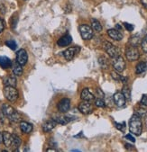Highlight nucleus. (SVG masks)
Listing matches in <instances>:
<instances>
[{
	"label": "nucleus",
	"mask_w": 147,
	"mask_h": 152,
	"mask_svg": "<svg viewBox=\"0 0 147 152\" xmlns=\"http://www.w3.org/2000/svg\"><path fill=\"white\" fill-rule=\"evenodd\" d=\"M129 131L131 133L135 135H141L143 132V123L141 116L137 113H135L132 115V117L129 120Z\"/></svg>",
	"instance_id": "f257e3e1"
},
{
	"label": "nucleus",
	"mask_w": 147,
	"mask_h": 152,
	"mask_svg": "<svg viewBox=\"0 0 147 152\" xmlns=\"http://www.w3.org/2000/svg\"><path fill=\"white\" fill-rule=\"evenodd\" d=\"M4 95L9 102H15L18 98V91L15 86H6L4 88Z\"/></svg>",
	"instance_id": "f03ea898"
},
{
	"label": "nucleus",
	"mask_w": 147,
	"mask_h": 152,
	"mask_svg": "<svg viewBox=\"0 0 147 152\" xmlns=\"http://www.w3.org/2000/svg\"><path fill=\"white\" fill-rule=\"evenodd\" d=\"M103 49L108 54V56L111 57L112 58L120 55V50L117 48L116 46L113 45L109 42H103Z\"/></svg>",
	"instance_id": "7ed1b4c3"
},
{
	"label": "nucleus",
	"mask_w": 147,
	"mask_h": 152,
	"mask_svg": "<svg viewBox=\"0 0 147 152\" xmlns=\"http://www.w3.org/2000/svg\"><path fill=\"white\" fill-rule=\"evenodd\" d=\"M126 57L129 61H135L137 60L140 57L139 50L136 46L134 45H128L126 49Z\"/></svg>",
	"instance_id": "20e7f679"
},
{
	"label": "nucleus",
	"mask_w": 147,
	"mask_h": 152,
	"mask_svg": "<svg viewBox=\"0 0 147 152\" xmlns=\"http://www.w3.org/2000/svg\"><path fill=\"white\" fill-rule=\"evenodd\" d=\"M79 33L83 40H90L93 37V29L87 24H81L79 26Z\"/></svg>",
	"instance_id": "39448f33"
},
{
	"label": "nucleus",
	"mask_w": 147,
	"mask_h": 152,
	"mask_svg": "<svg viewBox=\"0 0 147 152\" xmlns=\"http://www.w3.org/2000/svg\"><path fill=\"white\" fill-rule=\"evenodd\" d=\"M113 67L116 72H123L126 69V61L123 57L120 55L115 58H113Z\"/></svg>",
	"instance_id": "423d86ee"
},
{
	"label": "nucleus",
	"mask_w": 147,
	"mask_h": 152,
	"mask_svg": "<svg viewBox=\"0 0 147 152\" xmlns=\"http://www.w3.org/2000/svg\"><path fill=\"white\" fill-rule=\"evenodd\" d=\"M79 111L82 113V114H90L92 113L93 111V107L92 104H90V101H82L81 103H79Z\"/></svg>",
	"instance_id": "0eeeda50"
},
{
	"label": "nucleus",
	"mask_w": 147,
	"mask_h": 152,
	"mask_svg": "<svg viewBox=\"0 0 147 152\" xmlns=\"http://www.w3.org/2000/svg\"><path fill=\"white\" fill-rule=\"evenodd\" d=\"M27 60H28V55H27L26 50L24 49L19 50L16 52V62L24 66L27 63Z\"/></svg>",
	"instance_id": "6e6552de"
},
{
	"label": "nucleus",
	"mask_w": 147,
	"mask_h": 152,
	"mask_svg": "<svg viewBox=\"0 0 147 152\" xmlns=\"http://www.w3.org/2000/svg\"><path fill=\"white\" fill-rule=\"evenodd\" d=\"M80 50L79 47H70L63 52V56L67 60H71L76 54H78Z\"/></svg>",
	"instance_id": "1a4fd4ad"
},
{
	"label": "nucleus",
	"mask_w": 147,
	"mask_h": 152,
	"mask_svg": "<svg viewBox=\"0 0 147 152\" xmlns=\"http://www.w3.org/2000/svg\"><path fill=\"white\" fill-rule=\"evenodd\" d=\"M113 99H114V102H115L116 106H118V107L125 106L126 99V97H125V96L123 95L122 92H116L113 96Z\"/></svg>",
	"instance_id": "9d476101"
},
{
	"label": "nucleus",
	"mask_w": 147,
	"mask_h": 152,
	"mask_svg": "<svg viewBox=\"0 0 147 152\" xmlns=\"http://www.w3.org/2000/svg\"><path fill=\"white\" fill-rule=\"evenodd\" d=\"M57 107L61 113H67L71 108V100L68 98H63L58 103Z\"/></svg>",
	"instance_id": "9b49d317"
},
{
	"label": "nucleus",
	"mask_w": 147,
	"mask_h": 152,
	"mask_svg": "<svg viewBox=\"0 0 147 152\" xmlns=\"http://www.w3.org/2000/svg\"><path fill=\"white\" fill-rule=\"evenodd\" d=\"M108 36L115 41H121L123 39V34L116 29H109L107 31Z\"/></svg>",
	"instance_id": "f8f14e48"
},
{
	"label": "nucleus",
	"mask_w": 147,
	"mask_h": 152,
	"mask_svg": "<svg viewBox=\"0 0 147 152\" xmlns=\"http://www.w3.org/2000/svg\"><path fill=\"white\" fill-rule=\"evenodd\" d=\"M71 42H72L71 36L69 35V34H66V35L61 37L60 39L58 40L57 44L60 47H67V46H69L71 43Z\"/></svg>",
	"instance_id": "ddd939ff"
},
{
	"label": "nucleus",
	"mask_w": 147,
	"mask_h": 152,
	"mask_svg": "<svg viewBox=\"0 0 147 152\" xmlns=\"http://www.w3.org/2000/svg\"><path fill=\"white\" fill-rule=\"evenodd\" d=\"M80 97L84 101H90V102L95 99L94 95L90 92L89 88H84L82 90V92L80 94Z\"/></svg>",
	"instance_id": "4468645a"
},
{
	"label": "nucleus",
	"mask_w": 147,
	"mask_h": 152,
	"mask_svg": "<svg viewBox=\"0 0 147 152\" xmlns=\"http://www.w3.org/2000/svg\"><path fill=\"white\" fill-rule=\"evenodd\" d=\"M56 124H56V121L54 120L47 121H45V123L43 124V131L44 132H51L55 128Z\"/></svg>",
	"instance_id": "2eb2a0df"
},
{
	"label": "nucleus",
	"mask_w": 147,
	"mask_h": 152,
	"mask_svg": "<svg viewBox=\"0 0 147 152\" xmlns=\"http://www.w3.org/2000/svg\"><path fill=\"white\" fill-rule=\"evenodd\" d=\"M4 82V85L5 86H16V84H17V80H16V77L15 76H13V75H10V76H7L4 78L3 80Z\"/></svg>",
	"instance_id": "dca6fc26"
},
{
	"label": "nucleus",
	"mask_w": 147,
	"mask_h": 152,
	"mask_svg": "<svg viewBox=\"0 0 147 152\" xmlns=\"http://www.w3.org/2000/svg\"><path fill=\"white\" fill-rule=\"evenodd\" d=\"M12 66L11 59L6 56H0V67L3 69H9Z\"/></svg>",
	"instance_id": "f3484780"
},
{
	"label": "nucleus",
	"mask_w": 147,
	"mask_h": 152,
	"mask_svg": "<svg viewBox=\"0 0 147 152\" xmlns=\"http://www.w3.org/2000/svg\"><path fill=\"white\" fill-rule=\"evenodd\" d=\"M20 129L24 133H30L33 131V125L27 121H21L20 123Z\"/></svg>",
	"instance_id": "a211bd4d"
},
{
	"label": "nucleus",
	"mask_w": 147,
	"mask_h": 152,
	"mask_svg": "<svg viewBox=\"0 0 147 152\" xmlns=\"http://www.w3.org/2000/svg\"><path fill=\"white\" fill-rule=\"evenodd\" d=\"M52 120H54L56 121V124H62V125L67 124L70 121L69 117L68 116H63V115H55V116H53Z\"/></svg>",
	"instance_id": "6ab92c4d"
},
{
	"label": "nucleus",
	"mask_w": 147,
	"mask_h": 152,
	"mask_svg": "<svg viewBox=\"0 0 147 152\" xmlns=\"http://www.w3.org/2000/svg\"><path fill=\"white\" fill-rule=\"evenodd\" d=\"M2 135H3V142H4V144L6 145V147L10 148L11 145H12L13 135L10 134V133L7 132H4Z\"/></svg>",
	"instance_id": "aec40b11"
},
{
	"label": "nucleus",
	"mask_w": 147,
	"mask_h": 152,
	"mask_svg": "<svg viewBox=\"0 0 147 152\" xmlns=\"http://www.w3.org/2000/svg\"><path fill=\"white\" fill-rule=\"evenodd\" d=\"M1 112L5 114V116L9 117L10 115H12L15 112V110L9 104H3L2 108H1Z\"/></svg>",
	"instance_id": "412c9836"
},
{
	"label": "nucleus",
	"mask_w": 147,
	"mask_h": 152,
	"mask_svg": "<svg viewBox=\"0 0 147 152\" xmlns=\"http://www.w3.org/2000/svg\"><path fill=\"white\" fill-rule=\"evenodd\" d=\"M147 70V62L145 61H142L139 62L136 67H135V72L136 74H143Z\"/></svg>",
	"instance_id": "4be33fe9"
},
{
	"label": "nucleus",
	"mask_w": 147,
	"mask_h": 152,
	"mask_svg": "<svg viewBox=\"0 0 147 152\" xmlns=\"http://www.w3.org/2000/svg\"><path fill=\"white\" fill-rule=\"evenodd\" d=\"M12 135H13V140H12V145H11V147L14 148H15V151H18L17 148L21 145V139L17 135H15V134H12Z\"/></svg>",
	"instance_id": "5701e85b"
},
{
	"label": "nucleus",
	"mask_w": 147,
	"mask_h": 152,
	"mask_svg": "<svg viewBox=\"0 0 147 152\" xmlns=\"http://www.w3.org/2000/svg\"><path fill=\"white\" fill-rule=\"evenodd\" d=\"M91 27H92V29L94 30L95 32L99 33V32L102 31V25H101L100 23H99L98 20H96V19H92V20H91Z\"/></svg>",
	"instance_id": "b1692460"
},
{
	"label": "nucleus",
	"mask_w": 147,
	"mask_h": 152,
	"mask_svg": "<svg viewBox=\"0 0 147 152\" xmlns=\"http://www.w3.org/2000/svg\"><path fill=\"white\" fill-rule=\"evenodd\" d=\"M13 73L15 76H17V77H20L22 76L23 74V68H22V65H20L19 63H16L14 68H13Z\"/></svg>",
	"instance_id": "393cba45"
},
{
	"label": "nucleus",
	"mask_w": 147,
	"mask_h": 152,
	"mask_svg": "<svg viewBox=\"0 0 147 152\" xmlns=\"http://www.w3.org/2000/svg\"><path fill=\"white\" fill-rule=\"evenodd\" d=\"M8 119L10 120V121H12V123H19V121H21V115L19 114V113H17L16 111L8 117Z\"/></svg>",
	"instance_id": "a878e982"
},
{
	"label": "nucleus",
	"mask_w": 147,
	"mask_h": 152,
	"mask_svg": "<svg viewBox=\"0 0 147 152\" xmlns=\"http://www.w3.org/2000/svg\"><path fill=\"white\" fill-rule=\"evenodd\" d=\"M98 63H99V65H100L103 69H107V67H108V60H107V58L106 57H104V56L99 57V58H98Z\"/></svg>",
	"instance_id": "bb28decb"
},
{
	"label": "nucleus",
	"mask_w": 147,
	"mask_h": 152,
	"mask_svg": "<svg viewBox=\"0 0 147 152\" xmlns=\"http://www.w3.org/2000/svg\"><path fill=\"white\" fill-rule=\"evenodd\" d=\"M122 93H123V95L125 96L126 99H127V100H130V99H131V91H130L129 87H128L126 85L124 86L123 90H122Z\"/></svg>",
	"instance_id": "cd10ccee"
},
{
	"label": "nucleus",
	"mask_w": 147,
	"mask_h": 152,
	"mask_svg": "<svg viewBox=\"0 0 147 152\" xmlns=\"http://www.w3.org/2000/svg\"><path fill=\"white\" fill-rule=\"evenodd\" d=\"M6 45H7L8 48H10L11 50H15L17 48V44H16V42H15V41H13V40L6 42Z\"/></svg>",
	"instance_id": "c85d7f7f"
},
{
	"label": "nucleus",
	"mask_w": 147,
	"mask_h": 152,
	"mask_svg": "<svg viewBox=\"0 0 147 152\" xmlns=\"http://www.w3.org/2000/svg\"><path fill=\"white\" fill-rule=\"evenodd\" d=\"M141 46H142V48H143V50L145 53H147V35H145V36L143 38V40H142V42H141Z\"/></svg>",
	"instance_id": "c756f323"
},
{
	"label": "nucleus",
	"mask_w": 147,
	"mask_h": 152,
	"mask_svg": "<svg viewBox=\"0 0 147 152\" xmlns=\"http://www.w3.org/2000/svg\"><path fill=\"white\" fill-rule=\"evenodd\" d=\"M115 126L117 130H119L121 132H125V130H126V124L125 123H121V124L115 123Z\"/></svg>",
	"instance_id": "7c9ffc66"
},
{
	"label": "nucleus",
	"mask_w": 147,
	"mask_h": 152,
	"mask_svg": "<svg viewBox=\"0 0 147 152\" xmlns=\"http://www.w3.org/2000/svg\"><path fill=\"white\" fill-rule=\"evenodd\" d=\"M95 104H96V106H98V107H105V105H106V104H105V102L103 101L102 98H98V99H96V100H95Z\"/></svg>",
	"instance_id": "2f4dec72"
},
{
	"label": "nucleus",
	"mask_w": 147,
	"mask_h": 152,
	"mask_svg": "<svg viewBox=\"0 0 147 152\" xmlns=\"http://www.w3.org/2000/svg\"><path fill=\"white\" fill-rule=\"evenodd\" d=\"M138 42H139V38H138L137 35L131 37V40H130V44H131V45L136 46V45L138 44Z\"/></svg>",
	"instance_id": "473e14b6"
},
{
	"label": "nucleus",
	"mask_w": 147,
	"mask_h": 152,
	"mask_svg": "<svg viewBox=\"0 0 147 152\" xmlns=\"http://www.w3.org/2000/svg\"><path fill=\"white\" fill-rule=\"evenodd\" d=\"M111 77H113V79H115V81H120L121 79V75H119L117 72H112L111 73Z\"/></svg>",
	"instance_id": "72a5a7b5"
},
{
	"label": "nucleus",
	"mask_w": 147,
	"mask_h": 152,
	"mask_svg": "<svg viewBox=\"0 0 147 152\" xmlns=\"http://www.w3.org/2000/svg\"><path fill=\"white\" fill-rule=\"evenodd\" d=\"M124 25H125L126 29L127 30V31H129V32H132L133 30L135 29V26H134L133 24H131V23H124Z\"/></svg>",
	"instance_id": "f704fd0d"
},
{
	"label": "nucleus",
	"mask_w": 147,
	"mask_h": 152,
	"mask_svg": "<svg viewBox=\"0 0 147 152\" xmlns=\"http://www.w3.org/2000/svg\"><path fill=\"white\" fill-rule=\"evenodd\" d=\"M137 114L140 115L141 117H146L147 116V112L144 109H139L137 112Z\"/></svg>",
	"instance_id": "c9c22d12"
},
{
	"label": "nucleus",
	"mask_w": 147,
	"mask_h": 152,
	"mask_svg": "<svg viewBox=\"0 0 147 152\" xmlns=\"http://www.w3.org/2000/svg\"><path fill=\"white\" fill-rule=\"evenodd\" d=\"M141 104L143 106H147V96L143 95L142 99H141Z\"/></svg>",
	"instance_id": "e433bc0d"
},
{
	"label": "nucleus",
	"mask_w": 147,
	"mask_h": 152,
	"mask_svg": "<svg viewBox=\"0 0 147 152\" xmlns=\"http://www.w3.org/2000/svg\"><path fill=\"white\" fill-rule=\"evenodd\" d=\"M4 28H5V23H4V21L3 19L0 17V34H1L3 31H4Z\"/></svg>",
	"instance_id": "4c0bfd02"
},
{
	"label": "nucleus",
	"mask_w": 147,
	"mask_h": 152,
	"mask_svg": "<svg viewBox=\"0 0 147 152\" xmlns=\"http://www.w3.org/2000/svg\"><path fill=\"white\" fill-rule=\"evenodd\" d=\"M4 121H5V114L2 112H0V124H3Z\"/></svg>",
	"instance_id": "58836bf2"
},
{
	"label": "nucleus",
	"mask_w": 147,
	"mask_h": 152,
	"mask_svg": "<svg viewBox=\"0 0 147 152\" xmlns=\"http://www.w3.org/2000/svg\"><path fill=\"white\" fill-rule=\"evenodd\" d=\"M126 140H130V141H132V142H135V139L131 134H127V135H126Z\"/></svg>",
	"instance_id": "ea45409f"
},
{
	"label": "nucleus",
	"mask_w": 147,
	"mask_h": 152,
	"mask_svg": "<svg viewBox=\"0 0 147 152\" xmlns=\"http://www.w3.org/2000/svg\"><path fill=\"white\" fill-rule=\"evenodd\" d=\"M97 92H98V94L99 98H103V97H104V93L101 91V89L98 88V89H97Z\"/></svg>",
	"instance_id": "a19ab883"
},
{
	"label": "nucleus",
	"mask_w": 147,
	"mask_h": 152,
	"mask_svg": "<svg viewBox=\"0 0 147 152\" xmlns=\"http://www.w3.org/2000/svg\"><path fill=\"white\" fill-rule=\"evenodd\" d=\"M141 3L145 8H147V0H141Z\"/></svg>",
	"instance_id": "79ce46f5"
},
{
	"label": "nucleus",
	"mask_w": 147,
	"mask_h": 152,
	"mask_svg": "<svg viewBox=\"0 0 147 152\" xmlns=\"http://www.w3.org/2000/svg\"><path fill=\"white\" fill-rule=\"evenodd\" d=\"M2 142H3V135L0 132V143H2Z\"/></svg>",
	"instance_id": "37998d69"
},
{
	"label": "nucleus",
	"mask_w": 147,
	"mask_h": 152,
	"mask_svg": "<svg viewBox=\"0 0 147 152\" xmlns=\"http://www.w3.org/2000/svg\"><path fill=\"white\" fill-rule=\"evenodd\" d=\"M48 151H56V150H55V149H52V148H48V149H47V152H48Z\"/></svg>",
	"instance_id": "c03bdc74"
},
{
	"label": "nucleus",
	"mask_w": 147,
	"mask_h": 152,
	"mask_svg": "<svg viewBox=\"0 0 147 152\" xmlns=\"http://www.w3.org/2000/svg\"><path fill=\"white\" fill-rule=\"evenodd\" d=\"M0 44H1V41H0Z\"/></svg>",
	"instance_id": "a18cd8bd"
}]
</instances>
